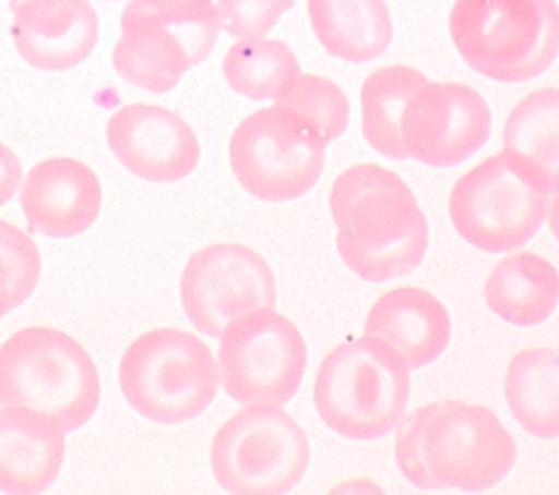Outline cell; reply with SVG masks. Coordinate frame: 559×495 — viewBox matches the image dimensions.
Returning a JSON list of instances; mask_svg holds the SVG:
<instances>
[{
    "instance_id": "1",
    "label": "cell",
    "mask_w": 559,
    "mask_h": 495,
    "mask_svg": "<svg viewBox=\"0 0 559 495\" xmlns=\"http://www.w3.org/2000/svg\"><path fill=\"white\" fill-rule=\"evenodd\" d=\"M515 456V440L498 414L459 399L415 408L395 434V462L424 491H487L507 478Z\"/></svg>"
},
{
    "instance_id": "2",
    "label": "cell",
    "mask_w": 559,
    "mask_h": 495,
    "mask_svg": "<svg viewBox=\"0 0 559 495\" xmlns=\"http://www.w3.org/2000/svg\"><path fill=\"white\" fill-rule=\"evenodd\" d=\"M336 249L367 281L413 273L428 249V222L406 181L376 164L343 170L330 190Z\"/></svg>"
},
{
    "instance_id": "3",
    "label": "cell",
    "mask_w": 559,
    "mask_h": 495,
    "mask_svg": "<svg viewBox=\"0 0 559 495\" xmlns=\"http://www.w3.org/2000/svg\"><path fill=\"white\" fill-rule=\"evenodd\" d=\"M98 401L96 364L70 334L31 325L0 345V406L37 410L68 434L94 416Z\"/></svg>"
},
{
    "instance_id": "4",
    "label": "cell",
    "mask_w": 559,
    "mask_h": 495,
    "mask_svg": "<svg viewBox=\"0 0 559 495\" xmlns=\"http://www.w3.org/2000/svg\"><path fill=\"white\" fill-rule=\"evenodd\" d=\"M411 369L384 342L362 336L336 345L319 364L314 408L338 436L376 440L406 414Z\"/></svg>"
},
{
    "instance_id": "5",
    "label": "cell",
    "mask_w": 559,
    "mask_h": 495,
    "mask_svg": "<svg viewBox=\"0 0 559 495\" xmlns=\"http://www.w3.org/2000/svg\"><path fill=\"white\" fill-rule=\"evenodd\" d=\"M448 31L461 59L498 83L531 81L559 55L555 0H454Z\"/></svg>"
},
{
    "instance_id": "6",
    "label": "cell",
    "mask_w": 559,
    "mask_h": 495,
    "mask_svg": "<svg viewBox=\"0 0 559 495\" xmlns=\"http://www.w3.org/2000/svg\"><path fill=\"white\" fill-rule=\"evenodd\" d=\"M218 362L194 334L155 327L122 353L118 384L127 403L148 421L183 423L203 414L218 390Z\"/></svg>"
},
{
    "instance_id": "7",
    "label": "cell",
    "mask_w": 559,
    "mask_h": 495,
    "mask_svg": "<svg viewBox=\"0 0 559 495\" xmlns=\"http://www.w3.org/2000/svg\"><path fill=\"white\" fill-rule=\"evenodd\" d=\"M550 190L522 155L502 148L467 170L450 190L456 233L487 253L524 246L542 229Z\"/></svg>"
},
{
    "instance_id": "8",
    "label": "cell",
    "mask_w": 559,
    "mask_h": 495,
    "mask_svg": "<svg viewBox=\"0 0 559 495\" xmlns=\"http://www.w3.org/2000/svg\"><path fill=\"white\" fill-rule=\"evenodd\" d=\"M306 432L280 406H245L227 419L210 445L218 486L234 495H282L306 475Z\"/></svg>"
},
{
    "instance_id": "9",
    "label": "cell",
    "mask_w": 559,
    "mask_h": 495,
    "mask_svg": "<svg viewBox=\"0 0 559 495\" xmlns=\"http://www.w3.org/2000/svg\"><path fill=\"white\" fill-rule=\"evenodd\" d=\"M221 31L216 4L199 9L155 7L131 0L120 17L114 70L135 87L170 92L181 76L212 52Z\"/></svg>"
},
{
    "instance_id": "10",
    "label": "cell",
    "mask_w": 559,
    "mask_h": 495,
    "mask_svg": "<svg viewBox=\"0 0 559 495\" xmlns=\"http://www.w3.org/2000/svg\"><path fill=\"white\" fill-rule=\"evenodd\" d=\"M325 142L299 113L273 105L247 116L229 137V166L255 198L284 203L304 196L321 177Z\"/></svg>"
},
{
    "instance_id": "11",
    "label": "cell",
    "mask_w": 559,
    "mask_h": 495,
    "mask_svg": "<svg viewBox=\"0 0 559 495\" xmlns=\"http://www.w3.org/2000/svg\"><path fill=\"white\" fill-rule=\"evenodd\" d=\"M218 377L242 406L288 403L306 373L301 331L275 307H255L234 318L218 336Z\"/></svg>"
},
{
    "instance_id": "12",
    "label": "cell",
    "mask_w": 559,
    "mask_h": 495,
    "mask_svg": "<svg viewBox=\"0 0 559 495\" xmlns=\"http://www.w3.org/2000/svg\"><path fill=\"white\" fill-rule=\"evenodd\" d=\"M181 307L194 329L210 338L255 307H275V275L266 259L245 244L218 242L197 251L179 281Z\"/></svg>"
},
{
    "instance_id": "13",
    "label": "cell",
    "mask_w": 559,
    "mask_h": 495,
    "mask_svg": "<svg viewBox=\"0 0 559 495\" xmlns=\"http://www.w3.org/2000/svg\"><path fill=\"white\" fill-rule=\"evenodd\" d=\"M491 133V111L465 83L417 87L404 105L400 135L406 155L430 168H450L469 159Z\"/></svg>"
},
{
    "instance_id": "14",
    "label": "cell",
    "mask_w": 559,
    "mask_h": 495,
    "mask_svg": "<svg viewBox=\"0 0 559 495\" xmlns=\"http://www.w3.org/2000/svg\"><path fill=\"white\" fill-rule=\"evenodd\" d=\"M105 137L122 168L155 183L188 177L201 157L192 126L159 105L131 102L120 107L107 120Z\"/></svg>"
},
{
    "instance_id": "15",
    "label": "cell",
    "mask_w": 559,
    "mask_h": 495,
    "mask_svg": "<svg viewBox=\"0 0 559 495\" xmlns=\"http://www.w3.org/2000/svg\"><path fill=\"white\" fill-rule=\"evenodd\" d=\"M100 203L103 188L96 172L74 157L41 159L20 185V205L31 229L57 240L90 229Z\"/></svg>"
},
{
    "instance_id": "16",
    "label": "cell",
    "mask_w": 559,
    "mask_h": 495,
    "mask_svg": "<svg viewBox=\"0 0 559 495\" xmlns=\"http://www.w3.org/2000/svg\"><path fill=\"white\" fill-rule=\"evenodd\" d=\"M17 55L44 72L85 61L98 39V15L87 0H9Z\"/></svg>"
},
{
    "instance_id": "17",
    "label": "cell",
    "mask_w": 559,
    "mask_h": 495,
    "mask_svg": "<svg viewBox=\"0 0 559 495\" xmlns=\"http://www.w3.org/2000/svg\"><path fill=\"white\" fill-rule=\"evenodd\" d=\"M365 336L384 342L408 369H421L445 351L450 342V314L424 288H393L371 305Z\"/></svg>"
},
{
    "instance_id": "18",
    "label": "cell",
    "mask_w": 559,
    "mask_h": 495,
    "mask_svg": "<svg viewBox=\"0 0 559 495\" xmlns=\"http://www.w3.org/2000/svg\"><path fill=\"white\" fill-rule=\"evenodd\" d=\"M66 454V430L50 416L22 408H0V493L35 495L57 480Z\"/></svg>"
},
{
    "instance_id": "19",
    "label": "cell",
    "mask_w": 559,
    "mask_h": 495,
    "mask_svg": "<svg viewBox=\"0 0 559 495\" xmlns=\"http://www.w3.org/2000/svg\"><path fill=\"white\" fill-rule=\"evenodd\" d=\"M317 41L336 59L367 63L386 52L393 22L384 0H306Z\"/></svg>"
},
{
    "instance_id": "20",
    "label": "cell",
    "mask_w": 559,
    "mask_h": 495,
    "mask_svg": "<svg viewBox=\"0 0 559 495\" xmlns=\"http://www.w3.org/2000/svg\"><path fill=\"white\" fill-rule=\"evenodd\" d=\"M483 292L498 318L515 327L542 325L559 303V273L546 257L520 251L493 266Z\"/></svg>"
},
{
    "instance_id": "21",
    "label": "cell",
    "mask_w": 559,
    "mask_h": 495,
    "mask_svg": "<svg viewBox=\"0 0 559 495\" xmlns=\"http://www.w3.org/2000/svg\"><path fill=\"white\" fill-rule=\"evenodd\" d=\"M504 399L515 421L537 438L559 436V349L518 351L504 375Z\"/></svg>"
},
{
    "instance_id": "22",
    "label": "cell",
    "mask_w": 559,
    "mask_h": 495,
    "mask_svg": "<svg viewBox=\"0 0 559 495\" xmlns=\"http://www.w3.org/2000/svg\"><path fill=\"white\" fill-rule=\"evenodd\" d=\"M502 148L531 161L550 192H559V87L526 94L509 111Z\"/></svg>"
},
{
    "instance_id": "23",
    "label": "cell",
    "mask_w": 559,
    "mask_h": 495,
    "mask_svg": "<svg viewBox=\"0 0 559 495\" xmlns=\"http://www.w3.org/2000/svg\"><path fill=\"white\" fill-rule=\"evenodd\" d=\"M426 81L424 72L402 63L378 68L362 81V135L376 153L389 159H408L400 135V118L411 94Z\"/></svg>"
},
{
    "instance_id": "24",
    "label": "cell",
    "mask_w": 559,
    "mask_h": 495,
    "mask_svg": "<svg viewBox=\"0 0 559 495\" xmlns=\"http://www.w3.org/2000/svg\"><path fill=\"white\" fill-rule=\"evenodd\" d=\"M223 74L236 94L251 100H275L301 74V65L280 39H238L223 57Z\"/></svg>"
},
{
    "instance_id": "25",
    "label": "cell",
    "mask_w": 559,
    "mask_h": 495,
    "mask_svg": "<svg viewBox=\"0 0 559 495\" xmlns=\"http://www.w3.org/2000/svg\"><path fill=\"white\" fill-rule=\"evenodd\" d=\"M275 105L308 120L325 144L338 140L349 122V102L345 92L334 81L317 74H297L275 96Z\"/></svg>"
},
{
    "instance_id": "26",
    "label": "cell",
    "mask_w": 559,
    "mask_h": 495,
    "mask_svg": "<svg viewBox=\"0 0 559 495\" xmlns=\"http://www.w3.org/2000/svg\"><path fill=\"white\" fill-rule=\"evenodd\" d=\"M41 259L35 240L20 227L0 220V294L9 310L24 303L39 281Z\"/></svg>"
},
{
    "instance_id": "27",
    "label": "cell",
    "mask_w": 559,
    "mask_h": 495,
    "mask_svg": "<svg viewBox=\"0 0 559 495\" xmlns=\"http://www.w3.org/2000/svg\"><path fill=\"white\" fill-rule=\"evenodd\" d=\"M221 28L234 39H262L295 0H216Z\"/></svg>"
},
{
    "instance_id": "28",
    "label": "cell",
    "mask_w": 559,
    "mask_h": 495,
    "mask_svg": "<svg viewBox=\"0 0 559 495\" xmlns=\"http://www.w3.org/2000/svg\"><path fill=\"white\" fill-rule=\"evenodd\" d=\"M22 185V164L17 155L0 142V207L13 198Z\"/></svg>"
},
{
    "instance_id": "29",
    "label": "cell",
    "mask_w": 559,
    "mask_h": 495,
    "mask_svg": "<svg viewBox=\"0 0 559 495\" xmlns=\"http://www.w3.org/2000/svg\"><path fill=\"white\" fill-rule=\"evenodd\" d=\"M548 225L550 231L555 236V240H559V192H555V198L548 203Z\"/></svg>"
},
{
    "instance_id": "30",
    "label": "cell",
    "mask_w": 559,
    "mask_h": 495,
    "mask_svg": "<svg viewBox=\"0 0 559 495\" xmlns=\"http://www.w3.org/2000/svg\"><path fill=\"white\" fill-rule=\"evenodd\" d=\"M11 310H9V303H7V299L0 294V318L4 316V314H9Z\"/></svg>"
}]
</instances>
